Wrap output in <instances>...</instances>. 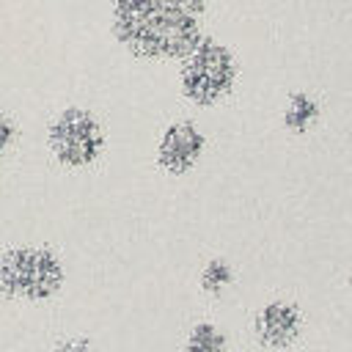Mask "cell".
<instances>
[{
  "label": "cell",
  "instance_id": "obj_1",
  "mask_svg": "<svg viewBox=\"0 0 352 352\" xmlns=\"http://www.w3.org/2000/svg\"><path fill=\"white\" fill-rule=\"evenodd\" d=\"M206 0H110L116 41L146 60L182 58L201 38Z\"/></svg>",
  "mask_w": 352,
  "mask_h": 352
},
{
  "label": "cell",
  "instance_id": "obj_2",
  "mask_svg": "<svg viewBox=\"0 0 352 352\" xmlns=\"http://www.w3.org/2000/svg\"><path fill=\"white\" fill-rule=\"evenodd\" d=\"M179 60H182L179 88L198 107L217 104L236 85L239 63H236L234 52L226 44H220L217 38L201 36Z\"/></svg>",
  "mask_w": 352,
  "mask_h": 352
},
{
  "label": "cell",
  "instance_id": "obj_3",
  "mask_svg": "<svg viewBox=\"0 0 352 352\" xmlns=\"http://www.w3.org/2000/svg\"><path fill=\"white\" fill-rule=\"evenodd\" d=\"M60 258L36 245H19L0 256V292L19 300H47L63 286Z\"/></svg>",
  "mask_w": 352,
  "mask_h": 352
},
{
  "label": "cell",
  "instance_id": "obj_4",
  "mask_svg": "<svg viewBox=\"0 0 352 352\" xmlns=\"http://www.w3.org/2000/svg\"><path fill=\"white\" fill-rule=\"evenodd\" d=\"M47 143L52 157L66 168H85L91 165L104 148V132L99 118L85 107H66L60 110L50 129Z\"/></svg>",
  "mask_w": 352,
  "mask_h": 352
},
{
  "label": "cell",
  "instance_id": "obj_5",
  "mask_svg": "<svg viewBox=\"0 0 352 352\" xmlns=\"http://www.w3.org/2000/svg\"><path fill=\"white\" fill-rule=\"evenodd\" d=\"M204 146H206L204 132L192 121H173L165 126L157 143V162L165 173L182 176L201 160Z\"/></svg>",
  "mask_w": 352,
  "mask_h": 352
},
{
  "label": "cell",
  "instance_id": "obj_6",
  "mask_svg": "<svg viewBox=\"0 0 352 352\" xmlns=\"http://www.w3.org/2000/svg\"><path fill=\"white\" fill-rule=\"evenodd\" d=\"M300 308L294 302H286V300H275L270 305H264L258 314H256V322H253V330H256V338L267 346H289L297 333H300Z\"/></svg>",
  "mask_w": 352,
  "mask_h": 352
},
{
  "label": "cell",
  "instance_id": "obj_7",
  "mask_svg": "<svg viewBox=\"0 0 352 352\" xmlns=\"http://www.w3.org/2000/svg\"><path fill=\"white\" fill-rule=\"evenodd\" d=\"M319 116V104L308 96V94H292L289 102H286V110H283V126L294 135L305 132Z\"/></svg>",
  "mask_w": 352,
  "mask_h": 352
},
{
  "label": "cell",
  "instance_id": "obj_8",
  "mask_svg": "<svg viewBox=\"0 0 352 352\" xmlns=\"http://www.w3.org/2000/svg\"><path fill=\"white\" fill-rule=\"evenodd\" d=\"M184 352H226V336L212 322H198L187 336Z\"/></svg>",
  "mask_w": 352,
  "mask_h": 352
},
{
  "label": "cell",
  "instance_id": "obj_9",
  "mask_svg": "<svg viewBox=\"0 0 352 352\" xmlns=\"http://www.w3.org/2000/svg\"><path fill=\"white\" fill-rule=\"evenodd\" d=\"M201 289L206 294H220L231 280H234V270L226 258H212L204 270H201Z\"/></svg>",
  "mask_w": 352,
  "mask_h": 352
},
{
  "label": "cell",
  "instance_id": "obj_10",
  "mask_svg": "<svg viewBox=\"0 0 352 352\" xmlns=\"http://www.w3.org/2000/svg\"><path fill=\"white\" fill-rule=\"evenodd\" d=\"M14 135H16V129H14V121L6 116V110H0V160L6 157L8 146L14 143Z\"/></svg>",
  "mask_w": 352,
  "mask_h": 352
},
{
  "label": "cell",
  "instance_id": "obj_11",
  "mask_svg": "<svg viewBox=\"0 0 352 352\" xmlns=\"http://www.w3.org/2000/svg\"><path fill=\"white\" fill-rule=\"evenodd\" d=\"M55 352H88V341L85 338H69V341L58 344Z\"/></svg>",
  "mask_w": 352,
  "mask_h": 352
}]
</instances>
